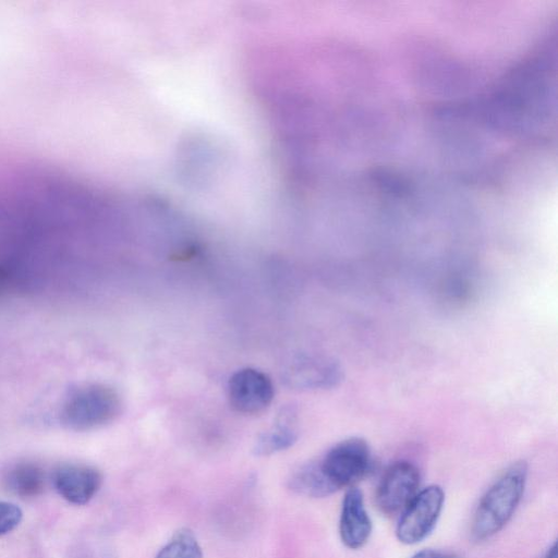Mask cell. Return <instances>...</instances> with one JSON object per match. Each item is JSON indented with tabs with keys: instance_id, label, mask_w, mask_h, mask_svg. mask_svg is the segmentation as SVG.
<instances>
[{
	"instance_id": "6da1fadb",
	"label": "cell",
	"mask_w": 558,
	"mask_h": 558,
	"mask_svg": "<svg viewBox=\"0 0 558 558\" xmlns=\"http://www.w3.org/2000/svg\"><path fill=\"white\" fill-rule=\"evenodd\" d=\"M371 463L367 442L357 437L349 438L331 447L322 459L295 471L289 487L306 497H327L363 478Z\"/></svg>"
},
{
	"instance_id": "7a4b0ae2",
	"label": "cell",
	"mask_w": 558,
	"mask_h": 558,
	"mask_svg": "<svg viewBox=\"0 0 558 558\" xmlns=\"http://www.w3.org/2000/svg\"><path fill=\"white\" fill-rule=\"evenodd\" d=\"M527 465L524 461L512 463L481 498L471 525L472 537L484 541L509 522L524 494Z\"/></svg>"
},
{
	"instance_id": "3957f363",
	"label": "cell",
	"mask_w": 558,
	"mask_h": 558,
	"mask_svg": "<svg viewBox=\"0 0 558 558\" xmlns=\"http://www.w3.org/2000/svg\"><path fill=\"white\" fill-rule=\"evenodd\" d=\"M122 410L119 393L104 384L74 388L63 400L60 421L74 430H89L114 421Z\"/></svg>"
},
{
	"instance_id": "277c9868",
	"label": "cell",
	"mask_w": 558,
	"mask_h": 558,
	"mask_svg": "<svg viewBox=\"0 0 558 558\" xmlns=\"http://www.w3.org/2000/svg\"><path fill=\"white\" fill-rule=\"evenodd\" d=\"M444 501L445 494L438 485L417 492L398 522L396 535L399 542L413 545L425 539L437 524Z\"/></svg>"
},
{
	"instance_id": "5b68a950",
	"label": "cell",
	"mask_w": 558,
	"mask_h": 558,
	"mask_svg": "<svg viewBox=\"0 0 558 558\" xmlns=\"http://www.w3.org/2000/svg\"><path fill=\"white\" fill-rule=\"evenodd\" d=\"M420 486V471L409 461H397L384 472L376 489L378 509L388 515L404 510Z\"/></svg>"
},
{
	"instance_id": "8992f818",
	"label": "cell",
	"mask_w": 558,
	"mask_h": 558,
	"mask_svg": "<svg viewBox=\"0 0 558 558\" xmlns=\"http://www.w3.org/2000/svg\"><path fill=\"white\" fill-rule=\"evenodd\" d=\"M274 393L271 379L252 367L235 372L229 379V402L241 414L253 415L265 411L271 403Z\"/></svg>"
},
{
	"instance_id": "52a82bcc",
	"label": "cell",
	"mask_w": 558,
	"mask_h": 558,
	"mask_svg": "<svg viewBox=\"0 0 558 558\" xmlns=\"http://www.w3.org/2000/svg\"><path fill=\"white\" fill-rule=\"evenodd\" d=\"M51 481L63 499L73 505H85L99 490L102 475L87 464L63 463L54 469Z\"/></svg>"
},
{
	"instance_id": "ba28073f",
	"label": "cell",
	"mask_w": 558,
	"mask_h": 558,
	"mask_svg": "<svg viewBox=\"0 0 558 558\" xmlns=\"http://www.w3.org/2000/svg\"><path fill=\"white\" fill-rule=\"evenodd\" d=\"M342 369L333 360L322 355H302L288 369V380L302 389H327L342 379Z\"/></svg>"
},
{
	"instance_id": "9c48e42d",
	"label": "cell",
	"mask_w": 558,
	"mask_h": 558,
	"mask_svg": "<svg viewBox=\"0 0 558 558\" xmlns=\"http://www.w3.org/2000/svg\"><path fill=\"white\" fill-rule=\"evenodd\" d=\"M339 534L350 549L363 547L372 534V521L364 505L362 492L350 487L342 500Z\"/></svg>"
},
{
	"instance_id": "30bf717a",
	"label": "cell",
	"mask_w": 558,
	"mask_h": 558,
	"mask_svg": "<svg viewBox=\"0 0 558 558\" xmlns=\"http://www.w3.org/2000/svg\"><path fill=\"white\" fill-rule=\"evenodd\" d=\"M5 488L21 498L39 496L46 485V474L40 465L31 461L12 464L3 475Z\"/></svg>"
},
{
	"instance_id": "8fae6325",
	"label": "cell",
	"mask_w": 558,
	"mask_h": 558,
	"mask_svg": "<svg viewBox=\"0 0 558 558\" xmlns=\"http://www.w3.org/2000/svg\"><path fill=\"white\" fill-rule=\"evenodd\" d=\"M280 421L268 432L257 439L254 446V453L257 456H269L291 447L298 434L292 423V413L283 412Z\"/></svg>"
},
{
	"instance_id": "7c38bea8",
	"label": "cell",
	"mask_w": 558,
	"mask_h": 558,
	"mask_svg": "<svg viewBox=\"0 0 558 558\" xmlns=\"http://www.w3.org/2000/svg\"><path fill=\"white\" fill-rule=\"evenodd\" d=\"M156 558H203V551L193 531L182 527L173 533Z\"/></svg>"
},
{
	"instance_id": "4fadbf2b",
	"label": "cell",
	"mask_w": 558,
	"mask_h": 558,
	"mask_svg": "<svg viewBox=\"0 0 558 558\" xmlns=\"http://www.w3.org/2000/svg\"><path fill=\"white\" fill-rule=\"evenodd\" d=\"M23 512L15 504L0 500V536L14 530L21 522Z\"/></svg>"
},
{
	"instance_id": "5bb4252c",
	"label": "cell",
	"mask_w": 558,
	"mask_h": 558,
	"mask_svg": "<svg viewBox=\"0 0 558 558\" xmlns=\"http://www.w3.org/2000/svg\"><path fill=\"white\" fill-rule=\"evenodd\" d=\"M411 558H457L454 556L434 550V549H424L416 554H414Z\"/></svg>"
},
{
	"instance_id": "9a60e30c",
	"label": "cell",
	"mask_w": 558,
	"mask_h": 558,
	"mask_svg": "<svg viewBox=\"0 0 558 558\" xmlns=\"http://www.w3.org/2000/svg\"><path fill=\"white\" fill-rule=\"evenodd\" d=\"M544 558H557V545L556 543L553 544V546L547 550Z\"/></svg>"
},
{
	"instance_id": "2e32d148",
	"label": "cell",
	"mask_w": 558,
	"mask_h": 558,
	"mask_svg": "<svg viewBox=\"0 0 558 558\" xmlns=\"http://www.w3.org/2000/svg\"><path fill=\"white\" fill-rule=\"evenodd\" d=\"M33 41H34V10H33ZM33 46H34V43H33ZM34 62H35V52H34ZM35 72H36V66H35Z\"/></svg>"
}]
</instances>
